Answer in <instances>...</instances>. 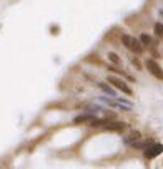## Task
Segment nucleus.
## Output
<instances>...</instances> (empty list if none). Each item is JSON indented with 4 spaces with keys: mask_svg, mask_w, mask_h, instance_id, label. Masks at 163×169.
Masks as SVG:
<instances>
[{
    "mask_svg": "<svg viewBox=\"0 0 163 169\" xmlns=\"http://www.w3.org/2000/svg\"><path fill=\"white\" fill-rule=\"evenodd\" d=\"M95 119V116L92 114V113H86V114H80V116H77L75 119H73V123L75 124H80V123H92Z\"/></svg>",
    "mask_w": 163,
    "mask_h": 169,
    "instance_id": "nucleus-6",
    "label": "nucleus"
},
{
    "mask_svg": "<svg viewBox=\"0 0 163 169\" xmlns=\"http://www.w3.org/2000/svg\"><path fill=\"white\" fill-rule=\"evenodd\" d=\"M108 58H110V61H112V63H115V65H120V61H122V60H120V56L116 55V53H108Z\"/></svg>",
    "mask_w": 163,
    "mask_h": 169,
    "instance_id": "nucleus-11",
    "label": "nucleus"
},
{
    "mask_svg": "<svg viewBox=\"0 0 163 169\" xmlns=\"http://www.w3.org/2000/svg\"><path fill=\"white\" fill-rule=\"evenodd\" d=\"M122 43H123L125 47L128 48L130 51H133L136 55H140V53H143V45H142V42H140V38H135L132 35H122Z\"/></svg>",
    "mask_w": 163,
    "mask_h": 169,
    "instance_id": "nucleus-1",
    "label": "nucleus"
},
{
    "mask_svg": "<svg viewBox=\"0 0 163 169\" xmlns=\"http://www.w3.org/2000/svg\"><path fill=\"white\" fill-rule=\"evenodd\" d=\"M140 138H142V133L140 131H132L126 138H125V143H126V144H133L136 141H140Z\"/></svg>",
    "mask_w": 163,
    "mask_h": 169,
    "instance_id": "nucleus-7",
    "label": "nucleus"
},
{
    "mask_svg": "<svg viewBox=\"0 0 163 169\" xmlns=\"http://www.w3.org/2000/svg\"><path fill=\"white\" fill-rule=\"evenodd\" d=\"M163 152V146L162 144H152V146H148L146 148V151H145V158H148V159H153V158H156V156H160Z\"/></svg>",
    "mask_w": 163,
    "mask_h": 169,
    "instance_id": "nucleus-4",
    "label": "nucleus"
},
{
    "mask_svg": "<svg viewBox=\"0 0 163 169\" xmlns=\"http://www.w3.org/2000/svg\"><path fill=\"white\" fill-rule=\"evenodd\" d=\"M98 86H100V88H102V90H103V91H105L106 94H110L112 98H115V91H113V90H112L110 86H106L105 83H98Z\"/></svg>",
    "mask_w": 163,
    "mask_h": 169,
    "instance_id": "nucleus-9",
    "label": "nucleus"
},
{
    "mask_svg": "<svg viewBox=\"0 0 163 169\" xmlns=\"http://www.w3.org/2000/svg\"><path fill=\"white\" fill-rule=\"evenodd\" d=\"M152 144H153V141L146 139V141H140V143L136 141V143H133L132 146H133V148H138V149H146V148H148V146H152Z\"/></svg>",
    "mask_w": 163,
    "mask_h": 169,
    "instance_id": "nucleus-8",
    "label": "nucleus"
},
{
    "mask_svg": "<svg viewBox=\"0 0 163 169\" xmlns=\"http://www.w3.org/2000/svg\"><path fill=\"white\" fill-rule=\"evenodd\" d=\"M155 33L163 38V25L162 23H155Z\"/></svg>",
    "mask_w": 163,
    "mask_h": 169,
    "instance_id": "nucleus-12",
    "label": "nucleus"
},
{
    "mask_svg": "<svg viewBox=\"0 0 163 169\" xmlns=\"http://www.w3.org/2000/svg\"><path fill=\"white\" fill-rule=\"evenodd\" d=\"M105 129H108V131H123V129H126V124L122 121H106L105 123Z\"/></svg>",
    "mask_w": 163,
    "mask_h": 169,
    "instance_id": "nucleus-5",
    "label": "nucleus"
},
{
    "mask_svg": "<svg viewBox=\"0 0 163 169\" xmlns=\"http://www.w3.org/2000/svg\"><path fill=\"white\" fill-rule=\"evenodd\" d=\"M140 42H142V45H143V47H148V45L152 43V37H150V35H146V33H143V35L140 37Z\"/></svg>",
    "mask_w": 163,
    "mask_h": 169,
    "instance_id": "nucleus-10",
    "label": "nucleus"
},
{
    "mask_svg": "<svg viewBox=\"0 0 163 169\" xmlns=\"http://www.w3.org/2000/svg\"><path fill=\"white\" fill-rule=\"evenodd\" d=\"M108 83H112L116 90H120V91L125 93V94H132V93H133V91H132V88L125 83L123 80H120V78H116V76H108Z\"/></svg>",
    "mask_w": 163,
    "mask_h": 169,
    "instance_id": "nucleus-2",
    "label": "nucleus"
},
{
    "mask_svg": "<svg viewBox=\"0 0 163 169\" xmlns=\"http://www.w3.org/2000/svg\"><path fill=\"white\" fill-rule=\"evenodd\" d=\"M146 68H148V71H150L155 78L163 80V70H162V66L158 65L155 60H146Z\"/></svg>",
    "mask_w": 163,
    "mask_h": 169,
    "instance_id": "nucleus-3",
    "label": "nucleus"
}]
</instances>
